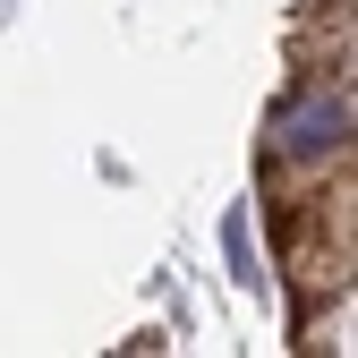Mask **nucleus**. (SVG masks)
Instances as JSON below:
<instances>
[{"mask_svg":"<svg viewBox=\"0 0 358 358\" xmlns=\"http://www.w3.org/2000/svg\"><path fill=\"white\" fill-rule=\"evenodd\" d=\"M264 222L299 350H350V0H307L290 26V85L264 111Z\"/></svg>","mask_w":358,"mask_h":358,"instance_id":"f257e3e1","label":"nucleus"}]
</instances>
